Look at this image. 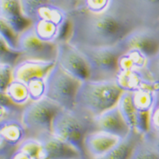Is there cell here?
<instances>
[{"mask_svg":"<svg viewBox=\"0 0 159 159\" xmlns=\"http://www.w3.org/2000/svg\"><path fill=\"white\" fill-rule=\"evenodd\" d=\"M134 27L111 7L101 13L78 10L70 15L66 41L74 46H112L121 42Z\"/></svg>","mask_w":159,"mask_h":159,"instance_id":"obj_1","label":"cell"},{"mask_svg":"<svg viewBox=\"0 0 159 159\" xmlns=\"http://www.w3.org/2000/svg\"><path fill=\"white\" fill-rule=\"evenodd\" d=\"M124 89L116 81L82 82L75 99V110L95 117L117 106Z\"/></svg>","mask_w":159,"mask_h":159,"instance_id":"obj_2","label":"cell"},{"mask_svg":"<svg viewBox=\"0 0 159 159\" xmlns=\"http://www.w3.org/2000/svg\"><path fill=\"white\" fill-rule=\"evenodd\" d=\"M94 130H95L94 117H89L75 109H61L55 114L53 119L51 133L74 147L83 158L88 159L84 141L87 134Z\"/></svg>","mask_w":159,"mask_h":159,"instance_id":"obj_3","label":"cell"},{"mask_svg":"<svg viewBox=\"0 0 159 159\" xmlns=\"http://www.w3.org/2000/svg\"><path fill=\"white\" fill-rule=\"evenodd\" d=\"M75 47L83 54L87 61L89 68V80L117 81L120 71V59L126 54V51L119 43L115 45L106 47Z\"/></svg>","mask_w":159,"mask_h":159,"instance_id":"obj_4","label":"cell"},{"mask_svg":"<svg viewBox=\"0 0 159 159\" xmlns=\"http://www.w3.org/2000/svg\"><path fill=\"white\" fill-rule=\"evenodd\" d=\"M82 82L66 72L55 62L45 78L44 97L65 110H73Z\"/></svg>","mask_w":159,"mask_h":159,"instance_id":"obj_5","label":"cell"},{"mask_svg":"<svg viewBox=\"0 0 159 159\" xmlns=\"http://www.w3.org/2000/svg\"><path fill=\"white\" fill-rule=\"evenodd\" d=\"M62 108L43 97L39 101H30L23 107L21 121L26 127L28 137L51 133L52 122L55 114Z\"/></svg>","mask_w":159,"mask_h":159,"instance_id":"obj_6","label":"cell"},{"mask_svg":"<svg viewBox=\"0 0 159 159\" xmlns=\"http://www.w3.org/2000/svg\"><path fill=\"white\" fill-rule=\"evenodd\" d=\"M110 7L134 26L159 25V0H111Z\"/></svg>","mask_w":159,"mask_h":159,"instance_id":"obj_7","label":"cell"},{"mask_svg":"<svg viewBox=\"0 0 159 159\" xmlns=\"http://www.w3.org/2000/svg\"><path fill=\"white\" fill-rule=\"evenodd\" d=\"M119 44L126 53L136 51L148 61L159 53V30L157 26H136L119 42Z\"/></svg>","mask_w":159,"mask_h":159,"instance_id":"obj_8","label":"cell"},{"mask_svg":"<svg viewBox=\"0 0 159 159\" xmlns=\"http://www.w3.org/2000/svg\"><path fill=\"white\" fill-rule=\"evenodd\" d=\"M17 49L20 59H33L45 61H55L57 56L56 43L43 41L36 35L32 24L18 35Z\"/></svg>","mask_w":159,"mask_h":159,"instance_id":"obj_9","label":"cell"},{"mask_svg":"<svg viewBox=\"0 0 159 159\" xmlns=\"http://www.w3.org/2000/svg\"><path fill=\"white\" fill-rule=\"evenodd\" d=\"M57 44V56L55 62L66 72L78 81L89 79V68L85 57L75 46L66 40H61Z\"/></svg>","mask_w":159,"mask_h":159,"instance_id":"obj_10","label":"cell"},{"mask_svg":"<svg viewBox=\"0 0 159 159\" xmlns=\"http://www.w3.org/2000/svg\"><path fill=\"white\" fill-rule=\"evenodd\" d=\"M26 138L28 134L21 118L0 120V158H9Z\"/></svg>","mask_w":159,"mask_h":159,"instance_id":"obj_11","label":"cell"},{"mask_svg":"<svg viewBox=\"0 0 159 159\" xmlns=\"http://www.w3.org/2000/svg\"><path fill=\"white\" fill-rule=\"evenodd\" d=\"M132 94L137 116L136 131L145 134L148 131L149 116L156 103L157 90L153 87H145L132 91Z\"/></svg>","mask_w":159,"mask_h":159,"instance_id":"obj_12","label":"cell"},{"mask_svg":"<svg viewBox=\"0 0 159 159\" xmlns=\"http://www.w3.org/2000/svg\"><path fill=\"white\" fill-rule=\"evenodd\" d=\"M122 140L119 137L101 130L87 134L84 141L85 153L88 159H96L106 155Z\"/></svg>","mask_w":159,"mask_h":159,"instance_id":"obj_13","label":"cell"},{"mask_svg":"<svg viewBox=\"0 0 159 159\" xmlns=\"http://www.w3.org/2000/svg\"><path fill=\"white\" fill-rule=\"evenodd\" d=\"M55 61H45L33 59H20L12 69V78L25 84L35 78H46Z\"/></svg>","mask_w":159,"mask_h":159,"instance_id":"obj_14","label":"cell"},{"mask_svg":"<svg viewBox=\"0 0 159 159\" xmlns=\"http://www.w3.org/2000/svg\"><path fill=\"white\" fill-rule=\"evenodd\" d=\"M95 130H101L124 139L131 131L117 106L94 117Z\"/></svg>","mask_w":159,"mask_h":159,"instance_id":"obj_15","label":"cell"},{"mask_svg":"<svg viewBox=\"0 0 159 159\" xmlns=\"http://www.w3.org/2000/svg\"><path fill=\"white\" fill-rule=\"evenodd\" d=\"M36 139L42 144L47 159H76L82 157L81 154L74 147L59 139L52 133L43 134L36 137Z\"/></svg>","mask_w":159,"mask_h":159,"instance_id":"obj_16","label":"cell"},{"mask_svg":"<svg viewBox=\"0 0 159 159\" xmlns=\"http://www.w3.org/2000/svg\"><path fill=\"white\" fill-rule=\"evenodd\" d=\"M0 18L17 35L32 24L23 16L19 0H0Z\"/></svg>","mask_w":159,"mask_h":159,"instance_id":"obj_17","label":"cell"},{"mask_svg":"<svg viewBox=\"0 0 159 159\" xmlns=\"http://www.w3.org/2000/svg\"><path fill=\"white\" fill-rule=\"evenodd\" d=\"M143 134L135 130H131L125 138L122 139L117 146L101 157L96 159H129L134 147L142 139Z\"/></svg>","mask_w":159,"mask_h":159,"instance_id":"obj_18","label":"cell"},{"mask_svg":"<svg viewBox=\"0 0 159 159\" xmlns=\"http://www.w3.org/2000/svg\"><path fill=\"white\" fill-rule=\"evenodd\" d=\"M8 159H47L42 144L38 139L28 137L16 148Z\"/></svg>","mask_w":159,"mask_h":159,"instance_id":"obj_19","label":"cell"},{"mask_svg":"<svg viewBox=\"0 0 159 159\" xmlns=\"http://www.w3.org/2000/svg\"><path fill=\"white\" fill-rule=\"evenodd\" d=\"M117 106L130 130L136 131L137 116L134 106L132 91L124 90L121 94Z\"/></svg>","mask_w":159,"mask_h":159,"instance_id":"obj_20","label":"cell"},{"mask_svg":"<svg viewBox=\"0 0 159 159\" xmlns=\"http://www.w3.org/2000/svg\"><path fill=\"white\" fill-rule=\"evenodd\" d=\"M5 95L13 104L20 107H24L31 101L27 85L16 79H12L8 85Z\"/></svg>","mask_w":159,"mask_h":159,"instance_id":"obj_21","label":"cell"},{"mask_svg":"<svg viewBox=\"0 0 159 159\" xmlns=\"http://www.w3.org/2000/svg\"><path fill=\"white\" fill-rule=\"evenodd\" d=\"M24 16L33 23L37 19L39 11L49 3V0H19Z\"/></svg>","mask_w":159,"mask_h":159,"instance_id":"obj_22","label":"cell"},{"mask_svg":"<svg viewBox=\"0 0 159 159\" xmlns=\"http://www.w3.org/2000/svg\"><path fill=\"white\" fill-rule=\"evenodd\" d=\"M20 58V52L7 45L0 38V65H8L13 67Z\"/></svg>","mask_w":159,"mask_h":159,"instance_id":"obj_23","label":"cell"},{"mask_svg":"<svg viewBox=\"0 0 159 159\" xmlns=\"http://www.w3.org/2000/svg\"><path fill=\"white\" fill-rule=\"evenodd\" d=\"M129 159H159V155L142 137L137 143Z\"/></svg>","mask_w":159,"mask_h":159,"instance_id":"obj_24","label":"cell"},{"mask_svg":"<svg viewBox=\"0 0 159 159\" xmlns=\"http://www.w3.org/2000/svg\"><path fill=\"white\" fill-rule=\"evenodd\" d=\"M27 88L29 90L31 101H39L44 97L45 94V78H35L29 81L27 84Z\"/></svg>","mask_w":159,"mask_h":159,"instance_id":"obj_25","label":"cell"},{"mask_svg":"<svg viewBox=\"0 0 159 159\" xmlns=\"http://www.w3.org/2000/svg\"><path fill=\"white\" fill-rule=\"evenodd\" d=\"M0 38L6 43L7 45L15 50L17 49V39L18 35L11 29L8 24L3 20L0 18Z\"/></svg>","mask_w":159,"mask_h":159,"instance_id":"obj_26","label":"cell"},{"mask_svg":"<svg viewBox=\"0 0 159 159\" xmlns=\"http://www.w3.org/2000/svg\"><path fill=\"white\" fill-rule=\"evenodd\" d=\"M83 10L93 13H101L110 8L111 0H82Z\"/></svg>","mask_w":159,"mask_h":159,"instance_id":"obj_27","label":"cell"},{"mask_svg":"<svg viewBox=\"0 0 159 159\" xmlns=\"http://www.w3.org/2000/svg\"><path fill=\"white\" fill-rule=\"evenodd\" d=\"M146 70L156 89L159 91V53L147 61Z\"/></svg>","mask_w":159,"mask_h":159,"instance_id":"obj_28","label":"cell"},{"mask_svg":"<svg viewBox=\"0 0 159 159\" xmlns=\"http://www.w3.org/2000/svg\"><path fill=\"white\" fill-rule=\"evenodd\" d=\"M12 69L13 67L8 65H0V94H5L8 85L12 78Z\"/></svg>","mask_w":159,"mask_h":159,"instance_id":"obj_29","label":"cell"},{"mask_svg":"<svg viewBox=\"0 0 159 159\" xmlns=\"http://www.w3.org/2000/svg\"><path fill=\"white\" fill-rule=\"evenodd\" d=\"M147 132L159 134V101H156V103L150 113Z\"/></svg>","mask_w":159,"mask_h":159,"instance_id":"obj_30","label":"cell"},{"mask_svg":"<svg viewBox=\"0 0 159 159\" xmlns=\"http://www.w3.org/2000/svg\"><path fill=\"white\" fill-rule=\"evenodd\" d=\"M143 139L146 140L159 155V134L147 132L145 134H143Z\"/></svg>","mask_w":159,"mask_h":159,"instance_id":"obj_31","label":"cell"},{"mask_svg":"<svg viewBox=\"0 0 159 159\" xmlns=\"http://www.w3.org/2000/svg\"><path fill=\"white\" fill-rule=\"evenodd\" d=\"M157 101H159V91H157Z\"/></svg>","mask_w":159,"mask_h":159,"instance_id":"obj_32","label":"cell"},{"mask_svg":"<svg viewBox=\"0 0 159 159\" xmlns=\"http://www.w3.org/2000/svg\"><path fill=\"white\" fill-rule=\"evenodd\" d=\"M157 28H158V30H159V25H157Z\"/></svg>","mask_w":159,"mask_h":159,"instance_id":"obj_33","label":"cell"},{"mask_svg":"<svg viewBox=\"0 0 159 159\" xmlns=\"http://www.w3.org/2000/svg\"><path fill=\"white\" fill-rule=\"evenodd\" d=\"M76 159H84V158H82V157H79V158H76Z\"/></svg>","mask_w":159,"mask_h":159,"instance_id":"obj_34","label":"cell"}]
</instances>
